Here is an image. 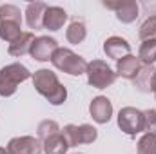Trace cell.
Masks as SVG:
<instances>
[{
  "label": "cell",
  "mask_w": 156,
  "mask_h": 154,
  "mask_svg": "<svg viewBox=\"0 0 156 154\" xmlns=\"http://www.w3.org/2000/svg\"><path fill=\"white\" fill-rule=\"evenodd\" d=\"M47 11V4L44 2H29L26 7V22L29 29L40 31L44 29V15Z\"/></svg>",
  "instance_id": "7c38bea8"
},
{
  "label": "cell",
  "mask_w": 156,
  "mask_h": 154,
  "mask_svg": "<svg viewBox=\"0 0 156 154\" xmlns=\"http://www.w3.org/2000/svg\"><path fill=\"white\" fill-rule=\"evenodd\" d=\"M62 134H64L66 142L69 143V147H78V145H80V143H78V125H75V123L66 125V127L62 129Z\"/></svg>",
  "instance_id": "d4e9b609"
},
{
  "label": "cell",
  "mask_w": 156,
  "mask_h": 154,
  "mask_svg": "<svg viewBox=\"0 0 156 154\" xmlns=\"http://www.w3.org/2000/svg\"><path fill=\"white\" fill-rule=\"evenodd\" d=\"M85 37H87V27H85V24L82 20H73L66 29V38L73 45L82 44L85 40Z\"/></svg>",
  "instance_id": "2e32d148"
},
{
  "label": "cell",
  "mask_w": 156,
  "mask_h": 154,
  "mask_svg": "<svg viewBox=\"0 0 156 154\" xmlns=\"http://www.w3.org/2000/svg\"><path fill=\"white\" fill-rule=\"evenodd\" d=\"M42 149H44V154H66L67 149H69V143L66 142V138L60 131L58 134L42 142Z\"/></svg>",
  "instance_id": "9a60e30c"
},
{
  "label": "cell",
  "mask_w": 156,
  "mask_h": 154,
  "mask_svg": "<svg viewBox=\"0 0 156 154\" xmlns=\"http://www.w3.org/2000/svg\"><path fill=\"white\" fill-rule=\"evenodd\" d=\"M31 76H33V73L20 62L4 65L0 69V96L2 98L13 96L16 93L18 85L26 80H31Z\"/></svg>",
  "instance_id": "7a4b0ae2"
},
{
  "label": "cell",
  "mask_w": 156,
  "mask_h": 154,
  "mask_svg": "<svg viewBox=\"0 0 156 154\" xmlns=\"http://www.w3.org/2000/svg\"><path fill=\"white\" fill-rule=\"evenodd\" d=\"M138 60L142 65H154L156 62V40L142 42L138 49Z\"/></svg>",
  "instance_id": "ac0fdd59"
},
{
  "label": "cell",
  "mask_w": 156,
  "mask_h": 154,
  "mask_svg": "<svg viewBox=\"0 0 156 154\" xmlns=\"http://www.w3.org/2000/svg\"><path fill=\"white\" fill-rule=\"evenodd\" d=\"M154 98H156V94H154Z\"/></svg>",
  "instance_id": "f546056e"
},
{
  "label": "cell",
  "mask_w": 156,
  "mask_h": 154,
  "mask_svg": "<svg viewBox=\"0 0 156 154\" xmlns=\"http://www.w3.org/2000/svg\"><path fill=\"white\" fill-rule=\"evenodd\" d=\"M116 121L122 132H125L131 138L144 132V111H140L136 107H122Z\"/></svg>",
  "instance_id": "5b68a950"
},
{
  "label": "cell",
  "mask_w": 156,
  "mask_h": 154,
  "mask_svg": "<svg viewBox=\"0 0 156 154\" xmlns=\"http://www.w3.org/2000/svg\"><path fill=\"white\" fill-rule=\"evenodd\" d=\"M9 154H42V142L35 136H16L11 138L7 147Z\"/></svg>",
  "instance_id": "52a82bcc"
},
{
  "label": "cell",
  "mask_w": 156,
  "mask_h": 154,
  "mask_svg": "<svg viewBox=\"0 0 156 154\" xmlns=\"http://www.w3.org/2000/svg\"><path fill=\"white\" fill-rule=\"evenodd\" d=\"M51 64L55 69H58L66 75H71V76L85 75V71H87V62L75 51H71L69 47H58L51 58Z\"/></svg>",
  "instance_id": "3957f363"
},
{
  "label": "cell",
  "mask_w": 156,
  "mask_h": 154,
  "mask_svg": "<svg viewBox=\"0 0 156 154\" xmlns=\"http://www.w3.org/2000/svg\"><path fill=\"white\" fill-rule=\"evenodd\" d=\"M75 154H82V152H75Z\"/></svg>",
  "instance_id": "f1b7e54d"
},
{
  "label": "cell",
  "mask_w": 156,
  "mask_h": 154,
  "mask_svg": "<svg viewBox=\"0 0 156 154\" xmlns=\"http://www.w3.org/2000/svg\"><path fill=\"white\" fill-rule=\"evenodd\" d=\"M35 40H37L35 33H31V31H22V35H20L18 38L13 40V42L9 44L7 53H9L11 56H15V58H22L24 54L31 53V47H33Z\"/></svg>",
  "instance_id": "5bb4252c"
},
{
  "label": "cell",
  "mask_w": 156,
  "mask_h": 154,
  "mask_svg": "<svg viewBox=\"0 0 156 154\" xmlns=\"http://www.w3.org/2000/svg\"><path fill=\"white\" fill-rule=\"evenodd\" d=\"M104 7L115 11L116 20L122 24H133L140 15V5L134 0H118V2H104Z\"/></svg>",
  "instance_id": "8992f818"
},
{
  "label": "cell",
  "mask_w": 156,
  "mask_h": 154,
  "mask_svg": "<svg viewBox=\"0 0 156 154\" xmlns=\"http://www.w3.org/2000/svg\"><path fill=\"white\" fill-rule=\"evenodd\" d=\"M22 24L18 22H2L0 24V40L11 44L13 40H16L22 35Z\"/></svg>",
  "instance_id": "d6986e66"
},
{
  "label": "cell",
  "mask_w": 156,
  "mask_h": 154,
  "mask_svg": "<svg viewBox=\"0 0 156 154\" xmlns=\"http://www.w3.org/2000/svg\"><path fill=\"white\" fill-rule=\"evenodd\" d=\"M144 132H154L156 134V109L144 111Z\"/></svg>",
  "instance_id": "484cf974"
},
{
  "label": "cell",
  "mask_w": 156,
  "mask_h": 154,
  "mask_svg": "<svg viewBox=\"0 0 156 154\" xmlns=\"http://www.w3.org/2000/svg\"><path fill=\"white\" fill-rule=\"evenodd\" d=\"M67 11L64 7L58 5H47V11L44 15V29L49 31H58L64 27V24L67 22Z\"/></svg>",
  "instance_id": "4fadbf2b"
},
{
  "label": "cell",
  "mask_w": 156,
  "mask_h": 154,
  "mask_svg": "<svg viewBox=\"0 0 156 154\" xmlns=\"http://www.w3.org/2000/svg\"><path fill=\"white\" fill-rule=\"evenodd\" d=\"M58 47H60L58 42L53 37H37L29 54L37 62H51V58H53V54H55V51Z\"/></svg>",
  "instance_id": "ba28073f"
},
{
  "label": "cell",
  "mask_w": 156,
  "mask_h": 154,
  "mask_svg": "<svg viewBox=\"0 0 156 154\" xmlns=\"http://www.w3.org/2000/svg\"><path fill=\"white\" fill-rule=\"evenodd\" d=\"M2 22H18L22 24V13L13 4H2L0 5V24Z\"/></svg>",
  "instance_id": "603a6c76"
},
{
  "label": "cell",
  "mask_w": 156,
  "mask_h": 154,
  "mask_svg": "<svg viewBox=\"0 0 156 154\" xmlns=\"http://www.w3.org/2000/svg\"><path fill=\"white\" fill-rule=\"evenodd\" d=\"M31 80H33V87L37 89V93L42 94L51 105H62L67 100V89L60 83L56 73L49 69H38L33 73Z\"/></svg>",
  "instance_id": "6da1fadb"
},
{
  "label": "cell",
  "mask_w": 156,
  "mask_h": 154,
  "mask_svg": "<svg viewBox=\"0 0 156 154\" xmlns=\"http://www.w3.org/2000/svg\"><path fill=\"white\" fill-rule=\"evenodd\" d=\"M136 154H156V134L154 132H145L138 140Z\"/></svg>",
  "instance_id": "7402d4cb"
},
{
  "label": "cell",
  "mask_w": 156,
  "mask_h": 154,
  "mask_svg": "<svg viewBox=\"0 0 156 154\" xmlns=\"http://www.w3.org/2000/svg\"><path fill=\"white\" fill-rule=\"evenodd\" d=\"M104 53L107 54V58L120 60L127 54H131V44L122 37H109L104 42Z\"/></svg>",
  "instance_id": "30bf717a"
},
{
  "label": "cell",
  "mask_w": 156,
  "mask_h": 154,
  "mask_svg": "<svg viewBox=\"0 0 156 154\" xmlns=\"http://www.w3.org/2000/svg\"><path fill=\"white\" fill-rule=\"evenodd\" d=\"M87 83L94 89H107L116 82V73L107 65L104 60H93L87 62Z\"/></svg>",
  "instance_id": "277c9868"
},
{
  "label": "cell",
  "mask_w": 156,
  "mask_h": 154,
  "mask_svg": "<svg viewBox=\"0 0 156 154\" xmlns=\"http://www.w3.org/2000/svg\"><path fill=\"white\" fill-rule=\"evenodd\" d=\"M138 38L142 42H149V40H156V15L153 13L151 16H147L144 20V24L138 29Z\"/></svg>",
  "instance_id": "44dd1931"
},
{
  "label": "cell",
  "mask_w": 156,
  "mask_h": 154,
  "mask_svg": "<svg viewBox=\"0 0 156 154\" xmlns=\"http://www.w3.org/2000/svg\"><path fill=\"white\" fill-rule=\"evenodd\" d=\"M140 69H142V64H140L138 56L127 54V56L120 58L116 62V71H115V73H116V76H120V78H125V80H133V82H134V78L138 76Z\"/></svg>",
  "instance_id": "8fae6325"
},
{
  "label": "cell",
  "mask_w": 156,
  "mask_h": 154,
  "mask_svg": "<svg viewBox=\"0 0 156 154\" xmlns=\"http://www.w3.org/2000/svg\"><path fill=\"white\" fill-rule=\"evenodd\" d=\"M0 154H9V151L5 147H0Z\"/></svg>",
  "instance_id": "83f0119b"
},
{
  "label": "cell",
  "mask_w": 156,
  "mask_h": 154,
  "mask_svg": "<svg viewBox=\"0 0 156 154\" xmlns=\"http://www.w3.org/2000/svg\"><path fill=\"white\" fill-rule=\"evenodd\" d=\"M154 15H156V13H154Z\"/></svg>",
  "instance_id": "4dcf8cb0"
},
{
  "label": "cell",
  "mask_w": 156,
  "mask_h": 154,
  "mask_svg": "<svg viewBox=\"0 0 156 154\" xmlns=\"http://www.w3.org/2000/svg\"><path fill=\"white\" fill-rule=\"evenodd\" d=\"M60 131L62 129H60V125L55 120H44V121H40L38 127H37V138H38L40 142H45L47 138L58 134Z\"/></svg>",
  "instance_id": "ffe728a7"
},
{
  "label": "cell",
  "mask_w": 156,
  "mask_h": 154,
  "mask_svg": "<svg viewBox=\"0 0 156 154\" xmlns=\"http://www.w3.org/2000/svg\"><path fill=\"white\" fill-rule=\"evenodd\" d=\"M96 138H98V131L93 125H89V123L78 125V143L80 145H89V143L96 142Z\"/></svg>",
  "instance_id": "cb8c5ba5"
},
{
  "label": "cell",
  "mask_w": 156,
  "mask_h": 154,
  "mask_svg": "<svg viewBox=\"0 0 156 154\" xmlns=\"http://www.w3.org/2000/svg\"><path fill=\"white\" fill-rule=\"evenodd\" d=\"M154 67L153 65H142L138 76L134 78V87L142 93H151V80L154 75Z\"/></svg>",
  "instance_id": "e0dca14e"
},
{
  "label": "cell",
  "mask_w": 156,
  "mask_h": 154,
  "mask_svg": "<svg viewBox=\"0 0 156 154\" xmlns=\"http://www.w3.org/2000/svg\"><path fill=\"white\" fill-rule=\"evenodd\" d=\"M89 114L100 125L109 123V120L113 118V103H111V100L107 96H96V98H93L91 103H89Z\"/></svg>",
  "instance_id": "9c48e42d"
},
{
  "label": "cell",
  "mask_w": 156,
  "mask_h": 154,
  "mask_svg": "<svg viewBox=\"0 0 156 154\" xmlns=\"http://www.w3.org/2000/svg\"><path fill=\"white\" fill-rule=\"evenodd\" d=\"M151 93L156 94V71H154V75H153V80H151Z\"/></svg>",
  "instance_id": "4316f807"
}]
</instances>
